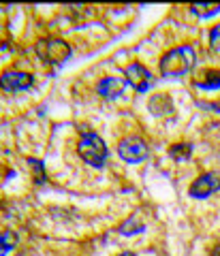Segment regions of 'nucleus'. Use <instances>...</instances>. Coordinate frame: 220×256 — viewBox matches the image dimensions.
<instances>
[{"label": "nucleus", "mask_w": 220, "mask_h": 256, "mask_svg": "<svg viewBox=\"0 0 220 256\" xmlns=\"http://www.w3.org/2000/svg\"><path fill=\"white\" fill-rule=\"evenodd\" d=\"M77 152L88 164L96 166V169L103 166L105 160H107V156H109V150H107V146H105V141L96 132H90V130H86L84 134H81V139L77 143Z\"/></svg>", "instance_id": "2"}, {"label": "nucleus", "mask_w": 220, "mask_h": 256, "mask_svg": "<svg viewBox=\"0 0 220 256\" xmlns=\"http://www.w3.org/2000/svg\"><path fill=\"white\" fill-rule=\"evenodd\" d=\"M214 192H220V180L216 173H203L199 175L197 180L190 184L188 188V194L192 198H205L209 194H214Z\"/></svg>", "instance_id": "6"}, {"label": "nucleus", "mask_w": 220, "mask_h": 256, "mask_svg": "<svg viewBox=\"0 0 220 256\" xmlns=\"http://www.w3.org/2000/svg\"><path fill=\"white\" fill-rule=\"evenodd\" d=\"M124 75L128 79V84L135 88L137 92H148L150 90V86H152V73L148 68L143 66L141 62H133V64H128L126 70H124Z\"/></svg>", "instance_id": "7"}, {"label": "nucleus", "mask_w": 220, "mask_h": 256, "mask_svg": "<svg viewBox=\"0 0 220 256\" xmlns=\"http://www.w3.org/2000/svg\"><path fill=\"white\" fill-rule=\"evenodd\" d=\"M201 77L203 79H201V82H197V86L203 88V90H209V88H220V73H218V70H205Z\"/></svg>", "instance_id": "12"}, {"label": "nucleus", "mask_w": 220, "mask_h": 256, "mask_svg": "<svg viewBox=\"0 0 220 256\" xmlns=\"http://www.w3.org/2000/svg\"><path fill=\"white\" fill-rule=\"evenodd\" d=\"M209 43H211V50L220 52V24L211 28V32H209Z\"/></svg>", "instance_id": "16"}, {"label": "nucleus", "mask_w": 220, "mask_h": 256, "mask_svg": "<svg viewBox=\"0 0 220 256\" xmlns=\"http://www.w3.org/2000/svg\"><path fill=\"white\" fill-rule=\"evenodd\" d=\"M192 9V13H199V15H203V18H207V15H214V13H218L220 11V4H192L190 6Z\"/></svg>", "instance_id": "14"}, {"label": "nucleus", "mask_w": 220, "mask_h": 256, "mask_svg": "<svg viewBox=\"0 0 220 256\" xmlns=\"http://www.w3.org/2000/svg\"><path fill=\"white\" fill-rule=\"evenodd\" d=\"M28 162H30V169L37 173V184H43V182H45V171H43V162H41V160H37V158H30Z\"/></svg>", "instance_id": "15"}, {"label": "nucleus", "mask_w": 220, "mask_h": 256, "mask_svg": "<svg viewBox=\"0 0 220 256\" xmlns=\"http://www.w3.org/2000/svg\"><path fill=\"white\" fill-rule=\"evenodd\" d=\"M37 56L45 64H62L71 56V47L60 38H43L37 43Z\"/></svg>", "instance_id": "3"}, {"label": "nucleus", "mask_w": 220, "mask_h": 256, "mask_svg": "<svg viewBox=\"0 0 220 256\" xmlns=\"http://www.w3.org/2000/svg\"><path fill=\"white\" fill-rule=\"evenodd\" d=\"M148 109L154 116H165V114H171V111H173V102H171L169 94H154L148 102Z\"/></svg>", "instance_id": "9"}, {"label": "nucleus", "mask_w": 220, "mask_h": 256, "mask_svg": "<svg viewBox=\"0 0 220 256\" xmlns=\"http://www.w3.org/2000/svg\"><path fill=\"white\" fill-rule=\"evenodd\" d=\"M124 90V82L118 77H103L99 86H96V92H99L103 98H116Z\"/></svg>", "instance_id": "8"}, {"label": "nucleus", "mask_w": 220, "mask_h": 256, "mask_svg": "<svg viewBox=\"0 0 220 256\" xmlns=\"http://www.w3.org/2000/svg\"><path fill=\"white\" fill-rule=\"evenodd\" d=\"M192 154V146L190 143H175V146L169 148V156L175 160V162H186Z\"/></svg>", "instance_id": "10"}, {"label": "nucleus", "mask_w": 220, "mask_h": 256, "mask_svg": "<svg viewBox=\"0 0 220 256\" xmlns=\"http://www.w3.org/2000/svg\"><path fill=\"white\" fill-rule=\"evenodd\" d=\"M118 154L124 162H130V164H137V162H143L145 158L150 156V150L145 146V141L141 137H124L120 143H118Z\"/></svg>", "instance_id": "4"}, {"label": "nucleus", "mask_w": 220, "mask_h": 256, "mask_svg": "<svg viewBox=\"0 0 220 256\" xmlns=\"http://www.w3.org/2000/svg\"><path fill=\"white\" fill-rule=\"evenodd\" d=\"M194 62H197L194 50L190 45H182L162 56L158 66H160L162 77H182L194 68Z\"/></svg>", "instance_id": "1"}, {"label": "nucleus", "mask_w": 220, "mask_h": 256, "mask_svg": "<svg viewBox=\"0 0 220 256\" xmlns=\"http://www.w3.org/2000/svg\"><path fill=\"white\" fill-rule=\"evenodd\" d=\"M35 84V77L30 73H22V70H5L0 75V90L5 92H22L28 90Z\"/></svg>", "instance_id": "5"}, {"label": "nucleus", "mask_w": 220, "mask_h": 256, "mask_svg": "<svg viewBox=\"0 0 220 256\" xmlns=\"http://www.w3.org/2000/svg\"><path fill=\"white\" fill-rule=\"evenodd\" d=\"M118 256H135L133 252H122V254H118Z\"/></svg>", "instance_id": "18"}, {"label": "nucleus", "mask_w": 220, "mask_h": 256, "mask_svg": "<svg viewBox=\"0 0 220 256\" xmlns=\"http://www.w3.org/2000/svg\"><path fill=\"white\" fill-rule=\"evenodd\" d=\"M141 230H143V222L135 220V216H130V218L120 226L122 235H133V233H141Z\"/></svg>", "instance_id": "13"}, {"label": "nucleus", "mask_w": 220, "mask_h": 256, "mask_svg": "<svg viewBox=\"0 0 220 256\" xmlns=\"http://www.w3.org/2000/svg\"><path fill=\"white\" fill-rule=\"evenodd\" d=\"M209 256H220V246H216V248H214V250H211V252H209Z\"/></svg>", "instance_id": "17"}, {"label": "nucleus", "mask_w": 220, "mask_h": 256, "mask_svg": "<svg viewBox=\"0 0 220 256\" xmlns=\"http://www.w3.org/2000/svg\"><path fill=\"white\" fill-rule=\"evenodd\" d=\"M15 244H18V235L13 233V230H5V233H0V256H7L9 254Z\"/></svg>", "instance_id": "11"}]
</instances>
